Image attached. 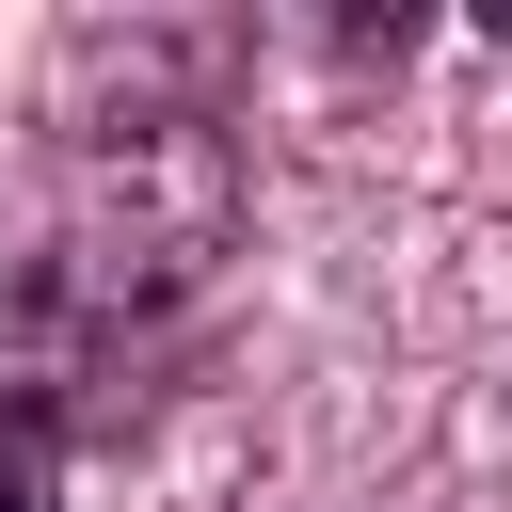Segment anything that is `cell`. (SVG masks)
<instances>
[{
	"mask_svg": "<svg viewBox=\"0 0 512 512\" xmlns=\"http://www.w3.org/2000/svg\"><path fill=\"white\" fill-rule=\"evenodd\" d=\"M240 256V144L208 96H128L64 112L48 144V224L0 256V416L48 448H128Z\"/></svg>",
	"mask_w": 512,
	"mask_h": 512,
	"instance_id": "cell-1",
	"label": "cell"
},
{
	"mask_svg": "<svg viewBox=\"0 0 512 512\" xmlns=\"http://www.w3.org/2000/svg\"><path fill=\"white\" fill-rule=\"evenodd\" d=\"M0 512H64V448L32 416H0Z\"/></svg>",
	"mask_w": 512,
	"mask_h": 512,
	"instance_id": "cell-2",
	"label": "cell"
}]
</instances>
